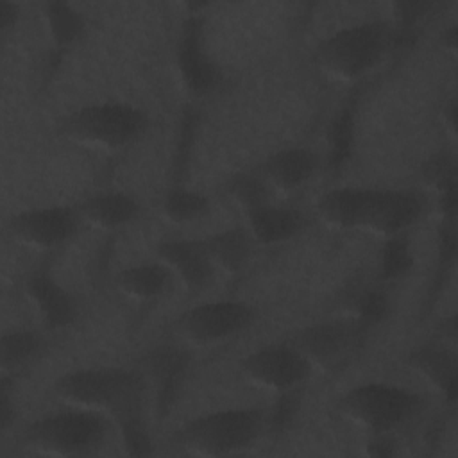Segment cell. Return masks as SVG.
Wrapping results in <instances>:
<instances>
[{
	"label": "cell",
	"mask_w": 458,
	"mask_h": 458,
	"mask_svg": "<svg viewBox=\"0 0 458 458\" xmlns=\"http://www.w3.org/2000/svg\"><path fill=\"white\" fill-rule=\"evenodd\" d=\"M317 168L318 156L308 147L295 145L270 154L261 166V175L277 190L293 191L302 188L315 175Z\"/></svg>",
	"instance_id": "16"
},
{
	"label": "cell",
	"mask_w": 458,
	"mask_h": 458,
	"mask_svg": "<svg viewBox=\"0 0 458 458\" xmlns=\"http://www.w3.org/2000/svg\"><path fill=\"white\" fill-rule=\"evenodd\" d=\"M107 431L106 413L70 404V408L45 413L27 424L25 445L48 456H84L104 444Z\"/></svg>",
	"instance_id": "5"
},
{
	"label": "cell",
	"mask_w": 458,
	"mask_h": 458,
	"mask_svg": "<svg viewBox=\"0 0 458 458\" xmlns=\"http://www.w3.org/2000/svg\"><path fill=\"white\" fill-rule=\"evenodd\" d=\"M367 454L372 456H394L395 454V447H394V440L390 435H370V440L367 444Z\"/></svg>",
	"instance_id": "34"
},
{
	"label": "cell",
	"mask_w": 458,
	"mask_h": 458,
	"mask_svg": "<svg viewBox=\"0 0 458 458\" xmlns=\"http://www.w3.org/2000/svg\"><path fill=\"white\" fill-rule=\"evenodd\" d=\"M174 274L172 270L161 261H145L132 265L129 268H123L118 277V288L132 299L138 301H148L161 297L166 288L170 286Z\"/></svg>",
	"instance_id": "22"
},
{
	"label": "cell",
	"mask_w": 458,
	"mask_h": 458,
	"mask_svg": "<svg viewBox=\"0 0 458 458\" xmlns=\"http://www.w3.org/2000/svg\"><path fill=\"white\" fill-rule=\"evenodd\" d=\"M163 211L172 222H193L208 215L209 199L186 186H172L163 199Z\"/></svg>",
	"instance_id": "25"
},
{
	"label": "cell",
	"mask_w": 458,
	"mask_h": 458,
	"mask_svg": "<svg viewBox=\"0 0 458 458\" xmlns=\"http://www.w3.org/2000/svg\"><path fill=\"white\" fill-rule=\"evenodd\" d=\"M422 174H424L426 181L429 184H433L440 193L456 186L454 157L445 150H440V152L433 154L426 161V165L422 168Z\"/></svg>",
	"instance_id": "30"
},
{
	"label": "cell",
	"mask_w": 458,
	"mask_h": 458,
	"mask_svg": "<svg viewBox=\"0 0 458 458\" xmlns=\"http://www.w3.org/2000/svg\"><path fill=\"white\" fill-rule=\"evenodd\" d=\"M11 385L13 379L9 374L2 376V383H0V426L5 431L13 420H14V403H13V395H11Z\"/></svg>",
	"instance_id": "33"
},
{
	"label": "cell",
	"mask_w": 458,
	"mask_h": 458,
	"mask_svg": "<svg viewBox=\"0 0 458 458\" xmlns=\"http://www.w3.org/2000/svg\"><path fill=\"white\" fill-rule=\"evenodd\" d=\"M148 129V114L123 100H100L84 104L59 123L61 134L81 145L118 150L138 141Z\"/></svg>",
	"instance_id": "4"
},
{
	"label": "cell",
	"mask_w": 458,
	"mask_h": 458,
	"mask_svg": "<svg viewBox=\"0 0 458 458\" xmlns=\"http://www.w3.org/2000/svg\"><path fill=\"white\" fill-rule=\"evenodd\" d=\"M254 318L256 310L249 302L218 299L188 308L179 318V329L190 342L208 345L240 335Z\"/></svg>",
	"instance_id": "9"
},
{
	"label": "cell",
	"mask_w": 458,
	"mask_h": 458,
	"mask_svg": "<svg viewBox=\"0 0 458 458\" xmlns=\"http://www.w3.org/2000/svg\"><path fill=\"white\" fill-rule=\"evenodd\" d=\"M370 327L356 317L326 320L301 329L292 344L311 361L313 369H336L349 361L365 340Z\"/></svg>",
	"instance_id": "7"
},
{
	"label": "cell",
	"mask_w": 458,
	"mask_h": 458,
	"mask_svg": "<svg viewBox=\"0 0 458 458\" xmlns=\"http://www.w3.org/2000/svg\"><path fill=\"white\" fill-rule=\"evenodd\" d=\"M190 369V354L177 345H161L148 356V372L156 385V406L166 415L175 403Z\"/></svg>",
	"instance_id": "15"
},
{
	"label": "cell",
	"mask_w": 458,
	"mask_h": 458,
	"mask_svg": "<svg viewBox=\"0 0 458 458\" xmlns=\"http://www.w3.org/2000/svg\"><path fill=\"white\" fill-rule=\"evenodd\" d=\"M114 422L118 426L122 447L129 456H150L154 453V442L141 411L127 413Z\"/></svg>",
	"instance_id": "28"
},
{
	"label": "cell",
	"mask_w": 458,
	"mask_h": 458,
	"mask_svg": "<svg viewBox=\"0 0 458 458\" xmlns=\"http://www.w3.org/2000/svg\"><path fill=\"white\" fill-rule=\"evenodd\" d=\"M413 254L404 234L388 236L379 252V272L385 281H394L410 272Z\"/></svg>",
	"instance_id": "27"
},
{
	"label": "cell",
	"mask_w": 458,
	"mask_h": 458,
	"mask_svg": "<svg viewBox=\"0 0 458 458\" xmlns=\"http://www.w3.org/2000/svg\"><path fill=\"white\" fill-rule=\"evenodd\" d=\"M82 218L77 206H38L13 213L7 227L13 238L36 249H54L72 240Z\"/></svg>",
	"instance_id": "10"
},
{
	"label": "cell",
	"mask_w": 458,
	"mask_h": 458,
	"mask_svg": "<svg viewBox=\"0 0 458 458\" xmlns=\"http://www.w3.org/2000/svg\"><path fill=\"white\" fill-rule=\"evenodd\" d=\"M424 211V199L411 190L376 188L363 229L383 236L403 234Z\"/></svg>",
	"instance_id": "12"
},
{
	"label": "cell",
	"mask_w": 458,
	"mask_h": 458,
	"mask_svg": "<svg viewBox=\"0 0 458 458\" xmlns=\"http://www.w3.org/2000/svg\"><path fill=\"white\" fill-rule=\"evenodd\" d=\"M25 292L48 329H63L75 320V297L48 270L32 272L25 283Z\"/></svg>",
	"instance_id": "14"
},
{
	"label": "cell",
	"mask_w": 458,
	"mask_h": 458,
	"mask_svg": "<svg viewBox=\"0 0 458 458\" xmlns=\"http://www.w3.org/2000/svg\"><path fill=\"white\" fill-rule=\"evenodd\" d=\"M43 349V340L36 331L13 329L2 335L0 358L4 374L16 372L29 365Z\"/></svg>",
	"instance_id": "24"
},
{
	"label": "cell",
	"mask_w": 458,
	"mask_h": 458,
	"mask_svg": "<svg viewBox=\"0 0 458 458\" xmlns=\"http://www.w3.org/2000/svg\"><path fill=\"white\" fill-rule=\"evenodd\" d=\"M268 182L263 175H256L250 172H242L231 177L227 184L229 195L234 199L236 204H240L245 213L263 206L268 202Z\"/></svg>",
	"instance_id": "29"
},
{
	"label": "cell",
	"mask_w": 458,
	"mask_h": 458,
	"mask_svg": "<svg viewBox=\"0 0 458 458\" xmlns=\"http://www.w3.org/2000/svg\"><path fill=\"white\" fill-rule=\"evenodd\" d=\"M20 14V5L9 0L0 2V29L2 32H7L18 20Z\"/></svg>",
	"instance_id": "35"
},
{
	"label": "cell",
	"mask_w": 458,
	"mask_h": 458,
	"mask_svg": "<svg viewBox=\"0 0 458 458\" xmlns=\"http://www.w3.org/2000/svg\"><path fill=\"white\" fill-rule=\"evenodd\" d=\"M247 215V229L254 242L263 245L281 243L293 238L302 227V215L286 206L263 204L258 206Z\"/></svg>",
	"instance_id": "20"
},
{
	"label": "cell",
	"mask_w": 458,
	"mask_h": 458,
	"mask_svg": "<svg viewBox=\"0 0 458 458\" xmlns=\"http://www.w3.org/2000/svg\"><path fill=\"white\" fill-rule=\"evenodd\" d=\"M299 399H301L299 388L277 394V401H276L274 408L270 410V413L267 415V424L274 431H284L297 415Z\"/></svg>",
	"instance_id": "31"
},
{
	"label": "cell",
	"mask_w": 458,
	"mask_h": 458,
	"mask_svg": "<svg viewBox=\"0 0 458 458\" xmlns=\"http://www.w3.org/2000/svg\"><path fill=\"white\" fill-rule=\"evenodd\" d=\"M388 313V299L379 290L365 292L356 304V318L365 324L367 327H372L374 324L381 322Z\"/></svg>",
	"instance_id": "32"
},
{
	"label": "cell",
	"mask_w": 458,
	"mask_h": 458,
	"mask_svg": "<svg viewBox=\"0 0 458 458\" xmlns=\"http://www.w3.org/2000/svg\"><path fill=\"white\" fill-rule=\"evenodd\" d=\"M45 20L48 34L57 50L73 45L86 29L84 16L66 2H48L45 4Z\"/></svg>",
	"instance_id": "23"
},
{
	"label": "cell",
	"mask_w": 458,
	"mask_h": 458,
	"mask_svg": "<svg viewBox=\"0 0 458 458\" xmlns=\"http://www.w3.org/2000/svg\"><path fill=\"white\" fill-rule=\"evenodd\" d=\"M410 365L426 377L449 403L456 395V354L442 342L417 345L408 354Z\"/></svg>",
	"instance_id": "18"
},
{
	"label": "cell",
	"mask_w": 458,
	"mask_h": 458,
	"mask_svg": "<svg viewBox=\"0 0 458 458\" xmlns=\"http://www.w3.org/2000/svg\"><path fill=\"white\" fill-rule=\"evenodd\" d=\"M240 365L247 379L276 394L301 388L313 374L311 361L292 342L258 347Z\"/></svg>",
	"instance_id": "8"
},
{
	"label": "cell",
	"mask_w": 458,
	"mask_h": 458,
	"mask_svg": "<svg viewBox=\"0 0 458 458\" xmlns=\"http://www.w3.org/2000/svg\"><path fill=\"white\" fill-rule=\"evenodd\" d=\"M392 25L367 20L342 27L326 36L313 59L320 70L342 81H352L377 66L394 47Z\"/></svg>",
	"instance_id": "3"
},
{
	"label": "cell",
	"mask_w": 458,
	"mask_h": 458,
	"mask_svg": "<svg viewBox=\"0 0 458 458\" xmlns=\"http://www.w3.org/2000/svg\"><path fill=\"white\" fill-rule=\"evenodd\" d=\"M342 413L370 435H392L422 408V397L395 383L369 381L351 386L338 401Z\"/></svg>",
	"instance_id": "6"
},
{
	"label": "cell",
	"mask_w": 458,
	"mask_h": 458,
	"mask_svg": "<svg viewBox=\"0 0 458 458\" xmlns=\"http://www.w3.org/2000/svg\"><path fill=\"white\" fill-rule=\"evenodd\" d=\"M329 140V163L333 168H340L351 157L352 141H354V111L349 106H344L327 129Z\"/></svg>",
	"instance_id": "26"
},
{
	"label": "cell",
	"mask_w": 458,
	"mask_h": 458,
	"mask_svg": "<svg viewBox=\"0 0 458 458\" xmlns=\"http://www.w3.org/2000/svg\"><path fill=\"white\" fill-rule=\"evenodd\" d=\"M145 376L123 367H84L64 372L54 381V392L64 403L106 413L113 420L141 411Z\"/></svg>",
	"instance_id": "1"
},
{
	"label": "cell",
	"mask_w": 458,
	"mask_h": 458,
	"mask_svg": "<svg viewBox=\"0 0 458 458\" xmlns=\"http://www.w3.org/2000/svg\"><path fill=\"white\" fill-rule=\"evenodd\" d=\"M177 70L182 84L193 95H206L220 82V70L204 47L202 20L190 16L177 43Z\"/></svg>",
	"instance_id": "11"
},
{
	"label": "cell",
	"mask_w": 458,
	"mask_h": 458,
	"mask_svg": "<svg viewBox=\"0 0 458 458\" xmlns=\"http://www.w3.org/2000/svg\"><path fill=\"white\" fill-rule=\"evenodd\" d=\"M376 188L365 186H340L327 190L318 199V213L320 216L342 229H356L365 225L372 197Z\"/></svg>",
	"instance_id": "17"
},
{
	"label": "cell",
	"mask_w": 458,
	"mask_h": 458,
	"mask_svg": "<svg viewBox=\"0 0 458 458\" xmlns=\"http://www.w3.org/2000/svg\"><path fill=\"white\" fill-rule=\"evenodd\" d=\"M252 242L249 229L225 227L204 238L206 250L215 265L227 274H238L250 259Z\"/></svg>",
	"instance_id": "21"
},
{
	"label": "cell",
	"mask_w": 458,
	"mask_h": 458,
	"mask_svg": "<svg viewBox=\"0 0 458 458\" xmlns=\"http://www.w3.org/2000/svg\"><path fill=\"white\" fill-rule=\"evenodd\" d=\"M159 259L191 292L204 290L213 276L215 265L206 250L204 240L168 238L157 245Z\"/></svg>",
	"instance_id": "13"
},
{
	"label": "cell",
	"mask_w": 458,
	"mask_h": 458,
	"mask_svg": "<svg viewBox=\"0 0 458 458\" xmlns=\"http://www.w3.org/2000/svg\"><path fill=\"white\" fill-rule=\"evenodd\" d=\"M82 220L102 229H116L136 220L141 213L140 200L125 191H100L77 204Z\"/></svg>",
	"instance_id": "19"
},
{
	"label": "cell",
	"mask_w": 458,
	"mask_h": 458,
	"mask_svg": "<svg viewBox=\"0 0 458 458\" xmlns=\"http://www.w3.org/2000/svg\"><path fill=\"white\" fill-rule=\"evenodd\" d=\"M267 426L261 408H222L197 415L175 433V444L188 454L225 456L254 445Z\"/></svg>",
	"instance_id": "2"
}]
</instances>
